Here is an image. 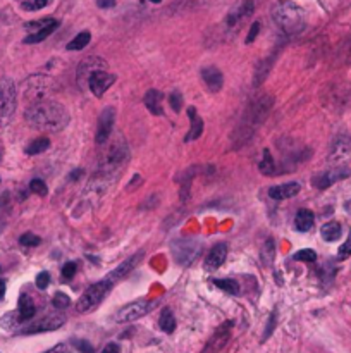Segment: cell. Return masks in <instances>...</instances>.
<instances>
[{
    "mask_svg": "<svg viewBox=\"0 0 351 353\" xmlns=\"http://www.w3.org/2000/svg\"><path fill=\"white\" fill-rule=\"evenodd\" d=\"M48 283H50V274L48 272H40L36 276V286L40 288V290H47Z\"/></svg>",
    "mask_w": 351,
    "mask_h": 353,
    "instance_id": "f6af8a7d",
    "label": "cell"
},
{
    "mask_svg": "<svg viewBox=\"0 0 351 353\" xmlns=\"http://www.w3.org/2000/svg\"><path fill=\"white\" fill-rule=\"evenodd\" d=\"M159 324H160V329L164 332H167V335H172V332H174V329H176V317H174V313H172V310L169 307H165L164 310H162Z\"/></svg>",
    "mask_w": 351,
    "mask_h": 353,
    "instance_id": "4316f807",
    "label": "cell"
},
{
    "mask_svg": "<svg viewBox=\"0 0 351 353\" xmlns=\"http://www.w3.org/2000/svg\"><path fill=\"white\" fill-rule=\"evenodd\" d=\"M102 353H119V346L116 343H108V345L103 348Z\"/></svg>",
    "mask_w": 351,
    "mask_h": 353,
    "instance_id": "f907efd6",
    "label": "cell"
},
{
    "mask_svg": "<svg viewBox=\"0 0 351 353\" xmlns=\"http://www.w3.org/2000/svg\"><path fill=\"white\" fill-rule=\"evenodd\" d=\"M114 121H116V109H114V107H105V109L100 112V116H98L97 136H95L98 145L107 143L108 136L112 133Z\"/></svg>",
    "mask_w": 351,
    "mask_h": 353,
    "instance_id": "8fae6325",
    "label": "cell"
},
{
    "mask_svg": "<svg viewBox=\"0 0 351 353\" xmlns=\"http://www.w3.org/2000/svg\"><path fill=\"white\" fill-rule=\"evenodd\" d=\"M272 64H274L272 55L258 62V66H256V69H255V76H253V86H260L262 83L265 81V78L269 76V72L272 69Z\"/></svg>",
    "mask_w": 351,
    "mask_h": 353,
    "instance_id": "484cf974",
    "label": "cell"
},
{
    "mask_svg": "<svg viewBox=\"0 0 351 353\" xmlns=\"http://www.w3.org/2000/svg\"><path fill=\"white\" fill-rule=\"evenodd\" d=\"M52 19L50 17H45V19H40V21H33V23H28L26 24V29L29 33H34V31H38V29L40 28H43V26H47L48 23H50Z\"/></svg>",
    "mask_w": 351,
    "mask_h": 353,
    "instance_id": "7bdbcfd3",
    "label": "cell"
},
{
    "mask_svg": "<svg viewBox=\"0 0 351 353\" xmlns=\"http://www.w3.org/2000/svg\"><path fill=\"white\" fill-rule=\"evenodd\" d=\"M29 190L33 191V193H36V195H40V197H45V195L48 193V188H47V184L43 183L42 179H33L31 183H29Z\"/></svg>",
    "mask_w": 351,
    "mask_h": 353,
    "instance_id": "74e56055",
    "label": "cell"
},
{
    "mask_svg": "<svg viewBox=\"0 0 351 353\" xmlns=\"http://www.w3.org/2000/svg\"><path fill=\"white\" fill-rule=\"evenodd\" d=\"M74 274H76V264L66 262V266L62 267V279L64 281H69V279L74 277Z\"/></svg>",
    "mask_w": 351,
    "mask_h": 353,
    "instance_id": "b9f144b4",
    "label": "cell"
},
{
    "mask_svg": "<svg viewBox=\"0 0 351 353\" xmlns=\"http://www.w3.org/2000/svg\"><path fill=\"white\" fill-rule=\"evenodd\" d=\"M349 210H351V202H349Z\"/></svg>",
    "mask_w": 351,
    "mask_h": 353,
    "instance_id": "9f6ffc18",
    "label": "cell"
},
{
    "mask_svg": "<svg viewBox=\"0 0 351 353\" xmlns=\"http://www.w3.org/2000/svg\"><path fill=\"white\" fill-rule=\"evenodd\" d=\"M53 307L57 308V310H64V308H67L69 305H71V298H69L66 293H56V296H53Z\"/></svg>",
    "mask_w": 351,
    "mask_h": 353,
    "instance_id": "d590c367",
    "label": "cell"
},
{
    "mask_svg": "<svg viewBox=\"0 0 351 353\" xmlns=\"http://www.w3.org/2000/svg\"><path fill=\"white\" fill-rule=\"evenodd\" d=\"M114 83H116V75H110V72H105L102 69L93 71L90 78H88V88H90V91L97 97V99H102L103 93H105Z\"/></svg>",
    "mask_w": 351,
    "mask_h": 353,
    "instance_id": "30bf717a",
    "label": "cell"
},
{
    "mask_svg": "<svg viewBox=\"0 0 351 353\" xmlns=\"http://www.w3.org/2000/svg\"><path fill=\"white\" fill-rule=\"evenodd\" d=\"M201 80L209 88V91L212 93H217L224 85V76H222V72L219 67L215 66H207L201 69Z\"/></svg>",
    "mask_w": 351,
    "mask_h": 353,
    "instance_id": "9a60e30c",
    "label": "cell"
},
{
    "mask_svg": "<svg viewBox=\"0 0 351 353\" xmlns=\"http://www.w3.org/2000/svg\"><path fill=\"white\" fill-rule=\"evenodd\" d=\"M201 252V245L193 238H182L172 243V253L179 266H190Z\"/></svg>",
    "mask_w": 351,
    "mask_h": 353,
    "instance_id": "52a82bcc",
    "label": "cell"
},
{
    "mask_svg": "<svg viewBox=\"0 0 351 353\" xmlns=\"http://www.w3.org/2000/svg\"><path fill=\"white\" fill-rule=\"evenodd\" d=\"M162 99H164V95H162L160 91L148 90L143 102H145L146 109L150 110L153 116H162L164 114V110H162Z\"/></svg>",
    "mask_w": 351,
    "mask_h": 353,
    "instance_id": "44dd1931",
    "label": "cell"
},
{
    "mask_svg": "<svg viewBox=\"0 0 351 353\" xmlns=\"http://www.w3.org/2000/svg\"><path fill=\"white\" fill-rule=\"evenodd\" d=\"M97 6L100 9H110L116 6V0H97Z\"/></svg>",
    "mask_w": 351,
    "mask_h": 353,
    "instance_id": "681fc988",
    "label": "cell"
},
{
    "mask_svg": "<svg viewBox=\"0 0 351 353\" xmlns=\"http://www.w3.org/2000/svg\"><path fill=\"white\" fill-rule=\"evenodd\" d=\"M169 102H171V107L174 112H179L181 107H182V95L179 91H172L171 97H169Z\"/></svg>",
    "mask_w": 351,
    "mask_h": 353,
    "instance_id": "60d3db41",
    "label": "cell"
},
{
    "mask_svg": "<svg viewBox=\"0 0 351 353\" xmlns=\"http://www.w3.org/2000/svg\"><path fill=\"white\" fill-rule=\"evenodd\" d=\"M90 38H91V35L88 31H83V33H80V35H76L72 38L71 42L67 43V50H81V48H85L88 43H90Z\"/></svg>",
    "mask_w": 351,
    "mask_h": 353,
    "instance_id": "d6a6232c",
    "label": "cell"
},
{
    "mask_svg": "<svg viewBox=\"0 0 351 353\" xmlns=\"http://www.w3.org/2000/svg\"><path fill=\"white\" fill-rule=\"evenodd\" d=\"M48 4V0H28V2H23V9L26 11H38V9H43Z\"/></svg>",
    "mask_w": 351,
    "mask_h": 353,
    "instance_id": "ab89813d",
    "label": "cell"
},
{
    "mask_svg": "<svg viewBox=\"0 0 351 353\" xmlns=\"http://www.w3.org/2000/svg\"><path fill=\"white\" fill-rule=\"evenodd\" d=\"M215 284L217 288H220V290H224L226 293H231V295H239V284L234 281V279H214L212 281Z\"/></svg>",
    "mask_w": 351,
    "mask_h": 353,
    "instance_id": "1f68e13d",
    "label": "cell"
},
{
    "mask_svg": "<svg viewBox=\"0 0 351 353\" xmlns=\"http://www.w3.org/2000/svg\"><path fill=\"white\" fill-rule=\"evenodd\" d=\"M81 173H83L81 169H80V171H72V173H71V179H72V181H76L78 178H80V176H78V174H81Z\"/></svg>",
    "mask_w": 351,
    "mask_h": 353,
    "instance_id": "db71d44e",
    "label": "cell"
},
{
    "mask_svg": "<svg viewBox=\"0 0 351 353\" xmlns=\"http://www.w3.org/2000/svg\"><path fill=\"white\" fill-rule=\"evenodd\" d=\"M231 329H232V321H226L224 324L217 327V331L212 335L209 343H207L204 353H219L227 345V341H229Z\"/></svg>",
    "mask_w": 351,
    "mask_h": 353,
    "instance_id": "4fadbf2b",
    "label": "cell"
},
{
    "mask_svg": "<svg viewBox=\"0 0 351 353\" xmlns=\"http://www.w3.org/2000/svg\"><path fill=\"white\" fill-rule=\"evenodd\" d=\"M351 255V236L346 239V241L339 247V252H338V257L341 261H344V258H348Z\"/></svg>",
    "mask_w": 351,
    "mask_h": 353,
    "instance_id": "ee69618b",
    "label": "cell"
},
{
    "mask_svg": "<svg viewBox=\"0 0 351 353\" xmlns=\"http://www.w3.org/2000/svg\"><path fill=\"white\" fill-rule=\"evenodd\" d=\"M274 255H275L274 239L269 238L265 241L264 247H262V252H260V257H262V262H264V266H270V264L274 262Z\"/></svg>",
    "mask_w": 351,
    "mask_h": 353,
    "instance_id": "836d02e7",
    "label": "cell"
},
{
    "mask_svg": "<svg viewBox=\"0 0 351 353\" xmlns=\"http://www.w3.org/2000/svg\"><path fill=\"white\" fill-rule=\"evenodd\" d=\"M351 152V138L348 136H338L336 141L332 143V148H330V159L332 160H341L344 159Z\"/></svg>",
    "mask_w": 351,
    "mask_h": 353,
    "instance_id": "d6986e66",
    "label": "cell"
},
{
    "mask_svg": "<svg viewBox=\"0 0 351 353\" xmlns=\"http://www.w3.org/2000/svg\"><path fill=\"white\" fill-rule=\"evenodd\" d=\"M72 345L76 346L80 351H83V353H93V346L88 341H85V340H74Z\"/></svg>",
    "mask_w": 351,
    "mask_h": 353,
    "instance_id": "bcb514c9",
    "label": "cell"
},
{
    "mask_svg": "<svg viewBox=\"0 0 351 353\" xmlns=\"http://www.w3.org/2000/svg\"><path fill=\"white\" fill-rule=\"evenodd\" d=\"M19 243H21L23 247H38V245L42 243V239L33 233H24L23 236L19 238Z\"/></svg>",
    "mask_w": 351,
    "mask_h": 353,
    "instance_id": "8d00e7d4",
    "label": "cell"
},
{
    "mask_svg": "<svg viewBox=\"0 0 351 353\" xmlns=\"http://www.w3.org/2000/svg\"><path fill=\"white\" fill-rule=\"evenodd\" d=\"M255 11V4L253 0H245V2H241L238 7L232 11L229 16H227L226 19V29L227 31H232L236 33L241 26V23H245L246 19H248L251 14H253Z\"/></svg>",
    "mask_w": 351,
    "mask_h": 353,
    "instance_id": "9c48e42d",
    "label": "cell"
},
{
    "mask_svg": "<svg viewBox=\"0 0 351 353\" xmlns=\"http://www.w3.org/2000/svg\"><path fill=\"white\" fill-rule=\"evenodd\" d=\"M258 33H260V23H253L248 31V36H246V43H253Z\"/></svg>",
    "mask_w": 351,
    "mask_h": 353,
    "instance_id": "7dc6e473",
    "label": "cell"
},
{
    "mask_svg": "<svg viewBox=\"0 0 351 353\" xmlns=\"http://www.w3.org/2000/svg\"><path fill=\"white\" fill-rule=\"evenodd\" d=\"M17 313H19V319H21V322L23 321H29V319H33L34 313H36L34 303H33V300L28 295H21V296H19Z\"/></svg>",
    "mask_w": 351,
    "mask_h": 353,
    "instance_id": "d4e9b609",
    "label": "cell"
},
{
    "mask_svg": "<svg viewBox=\"0 0 351 353\" xmlns=\"http://www.w3.org/2000/svg\"><path fill=\"white\" fill-rule=\"evenodd\" d=\"M127 159H130V150H127V145L122 140L114 141V143L110 145V148H108V152L105 154V157H103L102 162H100L102 176L116 173L117 169H121L122 165L126 164Z\"/></svg>",
    "mask_w": 351,
    "mask_h": 353,
    "instance_id": "8992f818",
    "label": "cell"
},
{
    "mask_svg": "<svg viewBox=\"0 0 351 353\" xmlns=\"http://www.w3.org/2000/svg\"><path fill=\"white\" fill-rule=\"evenodd\" d=\"M4 295H6V283L0 279V300L4 298Z\"/></svg>",
    "mask_w": 351,
    "mask_h": 353,
    "instance_id": "f5cc1de1",
    "label": "cell"
},
{
    "mask_svg": "<svg viewBox=\"0 0 351 353\" xmlns=\"http://www.w3.org/2000/svg\"><path fill=\"white\" fill-rule=\"evenodd\" d=\"M103 66H105V62H103L102 59H97V57L86 59V61L81 62V66L78 67V83H86L88 85V78H90L91 72L97 69H102Z\"/></svg>",
    "mask_w": 351,
    "mask_h": 353,
    "instance_id": "ac0fdd59",
    "label": "cell"
},
{
    "mask_svg": "<svg viewBox=\"0 0 351 353\" xmlns=\"http://www.w3.org/2000/svg\"><path fill=\"white\" fill-rule=\"evenodd\" d=\"M112 279L107 277V279H102V281H98L95 284H91L88 290L83 293L81 298L78 300V312L81 313H86L93 310L95 307H98L102 303V300L108 295V291L112 290Z\"/></svg>",
    "mask_w": 351,
    "mask_h": 353,
    "instance_id": "277c9868",
    "label": "cell"
},
{
    "mask_svg": "<svg viewBox=\"0 0 351 353\" xmlns=\"http://www.w3.org/2000/svg\"><path fill=\"white\" fill-rule=\"evenodd\" d=\"M275 319H278V315H275V312H272V315L269 317V324H267L264 340H267V338H269V336L272 335V331H274V327H275Z\"/></svg>",
    "mask_w": 351,
    "mask_h": 353,
    "instance_id": "c3c4849f",
    "label": "cell"
},
{
    "mask_svg": "<svg viewBox=\"0 0 351 353\" xmlns=\"http://www.w3.org/2000/svg\"><path fill=\"white\" fill-rule=\"evenodd\" d=\"M195 168L191 171H188L184 176H181L179 178V183H181V202H186L188 198H190V188H191V181L195 178Z\"/></svg>",
    "mask_w": 351,
    "mask_h": 353,
    "instance_id": "4dcf8cb0",
    "label": "cell"
},
{
    "mask_svg": "<svg viewBox=\"0 0 351 353\" xmlns=\"http://www.w3.org/2000/svg\"><path fill=\"white\" fill-rule=\"evenodd\" d=\"M301 184L300 183H284L279 186H272L269 190V197L274 200H286V198H293L300 193Z\"/></svg>",
    "mask_w": 351,
    "mask_h": 353,
    "instance_id": "e0dca14e",
    "label": "cell"
},
{
    "mask_svg": "<svg viewBox=\"0 0 351 353\" xmlns=\"http://www.w3.org/2000/svg\"><path fill=\"white\" fill-rule=\"evenodd\" d=\"M313 222H315V219H313V212H311V210L308 209L298 210V214H296V217H294V228L298 229L300 233L310 231Z\"/></svg>",
    "mask_w": 351,
    "mask_h": 353,
    "instance_id": "cb8c5ba5",
    "label": "cell"
},
{
    "mask_svg": "<svg viewBox=\"0 0 351 353\" xmlns=\"http://www.w3.org/2000/svg\"><path fill=\"white\" fill-rule=\"evenodd\" d=\"M150 2H153V4H160L162 0H150Z\"/></svg>",
    "mask_w": 351,
    "mask_h": 353,
    "instance_id": "11a10c76",
    "label": "cell"
},
{
    "mask_svg": "<svg viewBox=\"0 0 351 353\" xmlns=\"http://www.w3.org/2000/svg\"><path fill=\"white\" fill-rule=\"evenodd\" d=\"M320 234H322V238L325 241H338L341 238V226L339 222H336V220H330V222L324 224L322 229H320Z\"/></svg>",
    "mask_w": 351,
    "mask_h": 353,
    "instance_id": "83f0119b",
    "label": "cell"
},
{
    "mask_svg": "<svg viewBox=\"0 0 351 353\" xmlns=\"http://www.w3.org/2000/svg\"><path fill=\"white\" fill-rule=\"evenodd\" d=\"M28 124L38 131H47V133H56L67 126L69 112L66 107L53 100H36L28 107L24 112Z\"/></svg>",
    "mask_w": 351,
    "mask_h": 353,
    "instance_id": "6da1fadb",
    "label": "cell"
},
{
    "mask_svg": "<svg viewBox=\"0 0 351 353\" xmlns=\"http://www.w3.org/2000/svg\"><path fill=\"white\" fill-rule=\"evenodd\" d=\"M17 322H21V319H19V315H16V312H11L2 319V327H6V329H12Z\"/></svg>",
    "mask_w": 351,
    "mask_h": 353,
    "instance_id": "f35d334b",
    "label": "cell"
},
{
    "mask_svg": "<svg viewBox=\"0 0 351 353\" xmlns=\"http://www.w3.org/2000/svg\"><path fill=\"white\" fill-rule=\"evenodd\" d=\"M64 322H66L64 315H61V313H52V315H47V317L40 319V321H36V322H33V324L26 326L21 332H23V335H34V332L56 331L64 324Z\"/></svg>",
    "mask_w": 351,
    "mask_h": 353,
    "instance_id": "7c38bea8",
    "label": "cell"
},
{
    "mask_svg": "<svg viewBox=\"0 0 351 353\" xmlns=\"http://www.w3.org/2000/svg\"><path fill=\"white\" fill-rule=\"evenodd\" d=\"M188 116H190V119H191V127H190V133H188L184 141L198 140L200 135L204 133V121H201L198 117V114H196L195 107H190V109H188Z\"/></svg>",
    "mask_w": 351,
    "mask_h": 353,
    "instance_id": "603a6c76",
    "label": "cell"
},
{
    "mask_svg": "<svg viewBox=\"0 0 351 353\" xmlns=\"http://www.w3.org/2000/svg\"><path fill=\"white\" fill-rule=\"evenodd\" d=\"M57 28H59V21L52 19V21L48 23L47 26L40 28L38 31H34V33H29V35L24 38V43H40V42L45 40V38L50 36Z\"/></svg>",
    "mask_w": 351,
    "mask_h": 353,
    "instance_id": "7402d4cb",
    "label": "cell"
},
{
    "mask_svg": "<svg viewBox=\"0 0 351 353\" xmlns=\"http://www.w3.org/2000/svg\"><path fill=\"white\" fill-rule=\"evenodd\" d=\"M294 261H300V262H315L317 261V253L313 252V250L310 248H305V250H300V252H296L293 255Z\"/></svg>",
    "mask_w": 351,
    "mask_h": 353,
    "instance_id": "e575fe53",
    "label": "cell"
},
{
    "mask_svg": "<svg viewBox=\"0 0 351 353\" xmlns=\"http://www.w3.org/2000/svg\"><path fill=\"white\" fill-rule=\"evenodd\" d=\"M272 19L283 29L286 35H298L305 28L303 9L296 6L291 0H283L272 7Z\"/></svg>",
    "mask_w": 351,
    "mask_h": 353,
    "instance_id": "3957f363",
    "label": "cell"
},
{
    "mask_svg": "<svg viewBox=\"0 0 351 353\" xmlns=\"http://www.w3.org/2000/svg\"><path fill=\"white\" fill-rule=\"evenodd\" d=\"M141 257H143V252H138L136 255H133V257H130L127 261H124L121 264L119 267L116 269L112 274H110V279L114 281V279H121V277H126L127 274H130L133 269H135L138 264L141 262Z\"/></svg>",
    "mask_w": 351,
    "mask_h": 353,
    "instance_id": "ffe728a7",
    "label": "cell"
},
{
    "mask_svg": "<svg viewBox=\"0 0 351 353\" xmlns=\"http://www.w3.org/2000/svg\"><path fill=\"white\" fill-rule=\"evenodd\" d=\"M348 174H349L348 169H334V171H327V173H322V174L315 176V178L311 179V184H313L315 188H319V190H325V188H329L330 184H334L336 181L346 178Z\"/></svg>",
    "mask_w": 351,
    "mask_h": 353,
    "instance_id": "2e32d148",
    "label": "cell"
},
{
    "mask_svg": "<svg viewBox=\"0 0 351 353\" xmlns=\"http://www.w3.org/2000/svg\"><path fill=\"white\" fill-rule=\"evenodd\" d=\"M47 148H50V140H48L47 136H40V138L33 140L31 143L28 145L26 154L28 155H38V154H43Z\"/></svg>",
    "mask_w": 351,
    "mask_h": 353,
    "instance_id": "f546056e",
    "label": "cell"
},
{
    "mask_svg": "<svg viewBox=\"0 0 351 353\" xmlns=\"http://www.w3.org/2000/svg\"><path fill=\"white\" fill-rule=\"evenodd\" d=\"M64 345H57L56 348H52V350H48V351H45V353H64Z\"/></svg>",
    "mask_w": 351,
    "mask_h": 353,
    "instance_id": "816d5d0a",
    "label": "cell"
},
{
    "mask_svg": "<svg viewBox=\"0 0 351 353\" xmlns=\"http://www.w3.org/2000/svg\"><path fill=\"white\" fill-rule=\"evenodd\" d=\"M17 105L16 85L9 78L0 80V126L9 124Z\"/></svg>",
    "mask_w": 351,
    "mask_h": 353,
    "instance_id": "5b68a950",
    "label": "cell"
},
{
    "mask_svg": "<svg viewBox=\"0 0 351 353\" xmlns=\"http://www.w3.org/2000/svg\"><path fill=\"white\" fill-rule=\"evenodd\" d=\"M258 171L264 176H272L275 174V162L272 159V154L269 148H264V154H262V160L258 162Z\"/></svg>",
    "mask_w": 351,
    "mask_h": 353,
    "instance_id": "f1b7e54d",
    "label": "cell"
},
{
    "mask_svg": "<svg viewBox=\"0 0 351 353\" xmlns=\"http://www.w3.org/2000/svg\"><path fill=\"white\" fill-rule=\"evenodd\" d=\"M272 105H274V97L269 95V93H262L260 97H256V99L250 102V105L246 107L243 119H241V124L234 131V135H232V143H234V146L246 145L253 138L256 127L262 126V122L269 117Z\"/></svg>",
    "mask_w": 351,
    "mask_h": 353,
    "instance_id": "7a4b0ae2",
    "label": "cell"
},
{
    "mask_svg": "<svg viewBox=\"0 0 351 353\" xmlns=\"http://www.w3.org/2000/svg\"><path fill=\"white\" fill-rule=\"evenodd\" d=\"M227 257V247L224 243H219V245H214L212 250L209 252V255L205 257V262H204V269L207 272H214L217 271L222 264H224Z\"/></svg>",
    "mask_w": 351,
    "mask_h": 353,
    "instance_id": "5bb4252c",
    "label": "cell"
},
{
    "mask_svg": "<svg viewBox=\"0 0 351 353\" xmlns=\"http://www.w3.org/2000/svg\"><path fill=\"white\" fill-rule=\"evenodd\" d=\"M155 305H157L155 300H138V302L127 303V305H124L116 313L114 319H116V322H122V324H124V322L138 321L140 317L146 315Z\"/></svg>",
    "mask_w": 351,
    "mask_h": 353,
    "instance_id": "ba28073f",
    "label": "cell"
}]
</instances>
